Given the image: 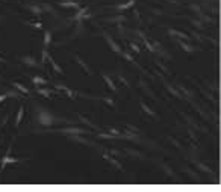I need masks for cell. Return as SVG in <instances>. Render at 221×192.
<instances>
[{
	"label": "cell",
	"instance_id": "obj_25",
	"mask_svg": "<svg viewBox=\"0 0 221 192\" xmlns=\"http://www.w3.org/2000/svg\"><path fill=\"white\" fill-rule=\"evenodd\" d=\"M99 138H102V139H114L115 136L111 135V133H100V135H99Z\"/></svg>",
	"mask_w": 221,
	"mask_h": 192
},
{
	"label": "cell",
	"instance_id": "obj_7",
	"mask_svg": "<svg viewBox=\"0 0 221 192\" xmlns=\"http://www.w3.org/2000/svg\"><path fill=\"white\" fill-rule=\"evenodd\" d=\"M74 59H76V62H77V64H79V65H81V67L83 68V70H85V73H86V74H90V76L93 74V71H91V68H90V67H88V65H86V62H85V61H83L82 57H79V56H77V55H74Z\"/></svg>",
	"mask_w": 221,
	"mask_h": 192
},
{
	"label": "cell",
	"instance_id": "obj_29",
	"mask_svg": "<svg viewBox=\"0 0 221 192\" xmlns=\"http://www.w3.org/2000/svg\"><path fill=\"white\" fill-rule=\"evenodd\" d=\"M130 48H132V50H133L135 53H140V47H138V45H136V44H133V43H130Z\"/></svg>",
	"mask_w": 221,
	"mask_h": 192
},
{
	"label": "cell",
	"instance_id": "obj_35",
	"mask_svg": "<svg viewBox=\"0 0 221 192\" xmlns=\"http://www.w3.org/2000/svg\"><path fill=\"white\" fill-rule=\"evenodd\" d=\"M0 20H2V17H0Z\"/></svg>",
	"mask_w": 221,
	"mask_h": 192
},
{
	"label": "cell",
	"instance_id": "obj_30",
	"mask_svg": "<svg viewBox=\"0 0 221 192\" xmlns=\"http://www.w3.org/2000/svg\"><path fill=\"white\" fill-rule=\"evenodd\" d=\"M192 24H194V26H196L197 29H201V27H203V24L198 21V20H192Z\"/></svg>",
	"mask_w": 221,
	"mask_h": 192
},
{
	"label": "cell",
	"instance_id": "obj_17",
	"mask_svg": "<svg viewBox=\"0 0 221 192\" xmlns=\"http://www.w3.org/2000/svg\"><path fill=\"white\" fill-rule=\"evenodd\" d=\"M32 82H34V85H39V86H43V85H47V80L43 79V77H39V76H35V77H32Z\"/></svg>",
	"mask_w": 221,
	"mask_h": 192
},
{
	"label": "cell",
	"instance_id": "obj_8",
	"mask_svg": "<svg viewBox=\"0 0 221 192\" xmlns=\"http://www.w3.org/2000/svg\"><path fill=\"white\" fill-rule=\"evenodd\" d=\"M46 59L48 61V62H50V65L53 67V70H55L56 73H59V74H64V70H62V67H61V65H58V64L55 62V59H53V57L50 56V55H47V57H46Z\"/></svg>",
	"mask_w": 221,
	"mask_h": 192
},
{
	"label": "cell",
	"instance_id": "obj_9",
	"mask_svg": "<svg viewBox=\"0 0 221 192\" xmlns=\"http://www.w3.org/2000/svg\"><path fill=\"white\" fill-rule=\"evenodd\" d=\"M102 76H103V79H105V82L108 83L109 89H111V91H114V92H115V91H117V86H115V83L112 82V79H111V77H109V76H108L106 73H102Z\"/></svg>",
	"mask_w": 221,
	"mask_h": 192
},
{
	"label": "cell",
	"instance_id": "obj_33",
	"mask_svg": "<svg viewBox=\"0 0 221 192\" xmlns=\"http://www.w3.org/2000/svg\"><path fill=\"white\" fill-rule=\"evenodd\" d=\"M6 98H8V95H6V94H2V95H0V103H2V102H5Z\"/></svg>",
	"mask_w": 221,
	"mask_h": 192
},
{
	"label": "cell",
	"instance_id": "obj_10",
	"mask_svg": "<svg viewBox=\"0 0 221 192\" xmlns=\"http://www.w3.org/2000/svg\"><path fill=\"white\" fill-rule=\"evenodd\" d=\"M168 34L173 35V36H177L179 39H189V36L186 34H183V32H179V30H174V29H170L168 30Z\"/></svg>",
	"mask_w": 221,
	"mask_h": 192
},
{
	"label": "cell",
	"instance_id": "obj_34",
	"mask_svg": "<svg viewBox=\"0 0 221 192\" xmlns=\"http://www.w3.org/2000/svg\"><path fill=\"white\" fill-rule=\"evenodd\" d=\"M0 62H2V64H5V62H6V59H3V57L0 56Z\"/></svg>",
	"mask_w": 221,
	"mask_h": 192
},
{
	"label": "cell",
	"instance_id": "obj_12",
	"mask_svg": "<svg viewBox=\"0 0 221 192\" xmlns=\"http://www.w3.org/2000/svg\"><path fill=\"white\" fill-rule=\"evenodd\" d=\"M23 115H24V107L23 106H20V107H18V112H17V118H15V127L20 126L21 120H23Z\"/></svg>",
	"mask_w": 221,
	"mask_h": 192
},
{
	"label": "cell",
	"instance_id": "obj_31",
	"mask_svg": "<svg viewBox=\"0 0 221 192\" xmlns=\"http://www.w3.org/2000/svg\"><path fill=\"white\" fill-rule=\"evenodd\" d=\"M121 55H123V56L126 57V59H127V61H130V62H133V57L130 56V55H129V53H126V52H123V53H121Z\"/></svg>",
	"mask_w": 221,
	"mask_h": 192
},
{
	"label": "cell",
	"instance_id": "obj_15",
	"mask_svg": "<svg viewBox=\"0 0 221 192\" xmlns=\"http://www.w3.org/2000/svg\"><path fill=\"white\" fill-rule=\"evenodd\" d=\"M179 44H180V47L185 50L186 53H192V52H194V47H192V45H189V44H186L185 41H182V39H179Z\"/></svg>",
	"mask_w": 221,
	"mask_h": 192
},
{
	"label": "cell",
	"instance_id": "obj_13",
	"mask_svg": "<svg viewBox=\"0 0 221 192\" xmlns=\"http://www.w3.org/2000/svg\"><path fill=\"white\" fill-rule=\"evenodd\" d=\"M55 88H56V89H62V91H65L68 97H73V94H74V92H73V91H71L70 88H68V86H65V85H61V83H55Z\"/></svg>",
	"mask_w": 221,
	"mask_h": 192
},
{
	"label": "cell",
	"instance_id": "obj_14",
	"mask_svg": "<svg viewBox=\"0 0 221 192\" xmlns=\"http://www.w3.org/2000/svg\"><path fill=\"white\" fill-rule=\"evenodd\" d=\"M50 43H52V32H50V30H46V32H44V48H48Z\"/></svg>",
	"mask_w": 221,
	"mask_h": 192
},
{
	"label": "cell",
	"instance_id": "obj_22",
	"mask_svg": "<svg viewBox=\"0 0 221 192\" xmlns=\"http://www.w3.org/2000/svg\"><path fill=\"white\" fill-rule=\"evenodd\" d=\"M103 158H105L106 160H109V162H111V163H112V165H115L117 168H121V163H120V162H117L115 159H112V158H111V156H108V154H105V156H103Z\"/></svg>",
	"mask_w": 221,
	"mask_h": 192
},
{
	"label": "cell",
	"instance_id": "obj_6",
	"mask_svg": "<svg viewBox=\"0 0 221 192\" xmlns=\"http://www.w3.org/2000/svg\"><path fill=\"white\" fill-rule=\"evenodd\" d=\"M59 6L61 8H73V9H79L81 8V5L77 2H74V0H61Z\"/></svg>",
	"mask_w": 221,
	"mask_h": 192
},
{
	"label": "cell",
	"instance_id": "obj_2",
	"mask_svg": "<svg viewBox=\"0 0 221 192\" xmlns=\"http://www.w3.org/2000/svg\"><path fill=\"white\" fill-rule=\"evenodd\" d=\"M64 135H85V133H90L86 129H81V127H65V129H61L58 130Z\"/></svg>",
	"mask_w": 221,
	"mask_h": 192
},
{
	"label": "cell",
	"instance_id": "obj_16",
	"mask_svg": "<svg viewBox=\"0 0 221 192\" xmlns=\"http://www.w3.org/2000/svg\"><path fill=\"white\" fill-rule=\"evenodd\" d=\"M12 86H14V88H17V89L20 91V92H23V94H29V89H27L24 85L18 83V82H12Z\"/></svg>",
	"mask_w": 221,
	"mask_h": 192
},
{
	"label": "cell",
	"instance_id": "obj_19",
	"mask_svg": "<svg viewBox=\"0 0 221 192\" xmlns=\"http://www.w3.org/2000/svg\"><path fill=\"white\" fill-rule=\"evenodd\" d=\"M79 120H81L82 123H85V124H86V126H90L91 129H97V130H99V127H97V126H95V124H93V123H91V121H90L88 118H85V117H79Z\"/></svg>",
	"mask_w": 221,
	"mask_h": 192
},
{
	"label": "cell",
	"instance_id": "obj_21",
	"mask_svg": "<svg viewBox=\"0 0 221 192\" xmlns=\"http://www.w3.org/2000/svg\"><path fill=\"white\" fill-rule=\"evenodd\" d=\"M141 107H142V111H144L145 113H149V115H151V117H156V113L153 112V111H151V109L147 106V104H145V103H141Z\"/></svg>",
	"mask_w": 221,
	"mask_h": 192
},
{
	"label": "cell",
	"instance_id": "obj_11",
	"mask_svg": "<svg viewBox=\"0 0 221 192\" xmlns=\"http://www.w3.org/2000/svg\"><path fill=\"white\" fill-rule=\"evenodd\" d=\"M27 9L32 12L34 15H36V17H39V15L43 14V9H41V6H36V5H27Z\"/></svg>",
	"mask_w": 221,
	"mask_h": 192
},
{
	"label": "cell",
	"instance_id": "obj_23",
	"mask_svg": "<svg viewBox=\"0 0 221 192\" xmlns=\"http://www.w3.org/2000/svg\"><path fill=\"white\" fill-rule=\"evenodd\" d=\"M86 11H88L86 8H83V9H81V8H79V12L76 14V17H74V20H77V21H79V20H82V18H83V14H85V12H86Z\"/></svg>",
	"mask_w": 221,
	"mask_h": 192
},
{
	"label": "cell",
	"instance_id": "obj_26",
	"mask_svg": "<svg viewBox=\"0 0 221 192\" xmlns=\"http://www.w3.org/2000/svg\"><path fill=\"white\" fill-rule=\"evenodd\" d=\"M5 94L8 95V98H9V97H14V98H15V97H20V94H18V92H15V91H6Z\"/></svg>",
	"mask_w": 221,
	"mask_h": 192
},
{
	"label": "cell",
	"instance_id": "obj_5",
	"mask_svg": "<svg viewBox=\"0 0 221 192\" xmlns=\"http://www.w3.org/2000/svg\"><path fill=\"white\" fill-rule=\"evenodd\" d=\"M20 61L23 62L24 65H27V67H34V68L41 67V65L38 64V61H36L34 56H21L20 57Z\"/></svg>",
	"mask_w": 221,
	"mask_h": 192
},
{
	"label": "cell",
	"instance_id": "obj_4",
	"mask_svg": "<svg viewBox=\"0 0 221 192\" xmlns=\"http://www.w3.org/2000/svg\"><path fill=\"white\" fill-rule=\"evenodd\" d=\"M103 36H105L106 43H108V44L111 45V48H112V50L115 52L117 55H121V53H123V50H121V47H120V45L117 44L115 41H114V39H112V38L109 36V35H108V34H103Z\"/></svg>",
	"mask_w": 221,
	"mask_h": 192
},
{
	"label": "cell",
	"instance_id": "obj_28",
	"mask_svg": "<svg viewBox=\"0 0 221 192\" xmlns=\"http://www.w3.org/2000/svg\"><path fill=\"white\" fill-rule=\"evenodd\" d=\"M197 165H198V168H200L201 171H206V172H210V170L208 168V167H206V165H203V163H197Z\"/></svg>",
	"mask_w": 221,
	"mask_h": 192
},
{
	"label": "cell",
	"instance_id": "obj_3",
	"mask_svg": "<svg viewBox=\"0 0 221 192\" xmlns=\"http://www.w3.org/2000/svg\"><path fill=\"white\" fill-rule=\"evenodd\" d=\"M9 153H11V148L8 150V153H6V154L3 156V159H2V168H0V170H5L8 163H17V162H21V159L11 158V156H9Z\"/></svg>",
	"mask_w": 221,
	"mask_h": 192
},
{
	"label": "cell",
	"instance_id": "obj_24",
	"mask_svg": "<svg viewBox=\"0 0 221 192\" xmlns=\"http://www.w3.org/2000/svg\"><path fill=\"white\" fill-rule=\"evenodd\" d=\"M167 88H168V91H170V92H171L173 95H176V97H182V95H180V92H177V91H176L174 88H173V86H170V85H167Z\"/></svg>",
	"mask_w": 221,
	"mask_h": 192
},
{
	"label": "cell",
	"instance_id": "obj_18",
	"mask_svg": "<svg viewBox=\"0 0 221 192\" xmlns=\"http://www.w3.org/2000/svg\"><path fill=\"white\" fill-rule=\"evenodd\" d=\"M133 5H135V0H129L127 3H124V5H118L117 9H127V8H132Z\"/></svg>",
	"mask_w": 221,
	"mask_h": 192
},
{
	"label": "cell",
	"instance_id": "obj_32",
	"mask_svg": "<svg viewBox=\"0 0 221 192\" xmlns=\"http://www.w3.org/2000/svg\"><path fill=\"white\" fill-rule=\"evenodd\" d=\"M103 100H105L108 104H111V106H115V103H114V100H112V98H103Z\"/></svg>",
	"mask_w": 221,
	"mask_h": 192
},
{
	"label": "cell",
	"instance_id": "obj_1",
	"mask_svg": "<svg viewBox=\"0 0 221 192\" xmlns=\"http://www.w3.org/2000/svg\"><path fill=\"white\" fill-rule=\"evenodd\" d=\"M36 123L43 127H50V126L59 124V123H70V121L53 115L48 109L43 107V106H36Z\"/></svg>",
	"mask_w": 221,
	"mask_h": 192
},
{
	"label": "cell",
	"instance_id": "obj_20",
	"mask_svg": "<svg viewBox=\"0 0 221 192\" xmlns=\"http://www.w3.org/2000/svg\"><path fill=\"white\" fill-rule=\"evenodd\" d=\"M36 92H38V94H41L43 97H47V98H48V97H50V94H52V91L50 89H43V88H36Z\"/></svg>",
	"mask_w": 221,
	"mask_h": 192
},
{
	"label": "cell",
	"instance_id": "obj_27",
	"mask_svg": "<svg viewBox=\"0 0 221 192\" xmlns=\"http://www.w3.org/2000/svg\"><path fill=\"white\" fill-rule=\"evenodd\" d=\"M41 9H43V11H47V12H52V14H53V8H52L50 5H46V3H44V5L41 6Z\"/></svg>",
	"mask_w": 221,
	"mask_h": 192
}]
</instances>
